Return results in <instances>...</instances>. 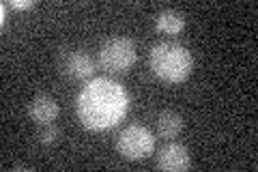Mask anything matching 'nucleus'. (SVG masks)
<instances>
[{
	"mask_svg": "<svg viewBox=\"0 0 258 172\" xmlns=\"http://www.w3.org/2000/svg\"><path fill=\"white\" fill-rule=\"evenodd\" d=\"M127 95L120 84L110 80L91 82L78 97V117L91 129H106L125 114Z\"/></svg>",
	"mask_w": 258,
	"mask_h": 172,
	"instance_id": "1",
	"label": "nucleus"
},
{
	"mask_svg": "<svg viewBox=\"0 0 258 172\" xmlns=\"http://www.w3.org/2000/svg\"><path fill=\"white\" fill-rule=\"evenodd\" d=\"M149 65L153 73L170 84H179L189 78L194 69V59L189 50L176 41H161V43L153 45L149 54Z\"/></svg>",
	"mask_w": 258,
	"mask_h": 172,
	"instance_id": "2",
	"label": "nucleus"
},
{
	"mask_svg": "<svg viewBox=\"0 0 258 172\" xmlns=\"http://www.w3.org/2000/svg\"><path fill=\"white\" fill-rule=\"evenodd\" d=\"M99 63L103 69L123 73L136 63V45L127 37H112L99 47Z\"/></svg>",
	"mask_w": 258,
	"mask_h": 172,
	"instance_id": "3",
	"label": "nucleus"
},
{
	"mask_svg": "<svg viewBox=\"0 0 258 172\" xmlns=\"http://www.w3.org/2000/svg\"><path fill=\"white\" fill-rule=\"evenodd\" d=\"M116 149L125 159H142L155 149V138L142 125H129L116 138Z\"/></svg>",
	"mask_w": 258,
	"mask_h": 172,
	"instance_id": "4",
	"label": "nucleus"
},
{
	"mask_svg": "<svg viewBox=\"0 0 258 172\" xmlns=\"http://www.w3.org/2000/svg\"><path fill=\"white\" fill-rule=\"evenodd\" d=\"M189 166H191V157L183 144L170 142L157 155V168L164 172H185Z\"/></svg>",
	"mask_w": 258,
	"mask_h": 172,
	"instance_id": "5",
	"label": "nucleus"
},
{
	"mask_svg": "<svg viewBox=\"0 0 258 172\" xmlns=\"http://www.w3.org/2000/svg\"><path fill=\"white\" fill-rule=\"evenodd\" d=\"M28 114L37 125H50L58 117V103L50 95H37L28 105Z\"/></svg>",
	"mask_w": 258,
	"mask_h": 172,
	"instance_id": "6",
	"label": "nucleus"
},
{
	"mask_svg": "<svg viewBox=\"0 0 258 172\" xmlns=\"http://www.w3.org/2000/svg\"><path fill=\"white\" fill-rule=\"evenodd\" d=\"M62 71L67 73L69 78L82 80V78H88L95 73V63L86 52H71V54L64 56Z\"/></svg>",
	"mask_w": 258,
	"mask_h": 172,
	"instance_id": "7",
	"label": "nucleus"
},
{
	"mask_svg": "<svg viewBox=\"0 0 258 172\" xmlns=\"http://www.w3.org/2000/svg\"><path fill=\"white\" fill-rule=\"evenodd\" d=\"M183 129V119L181 114H176L172 110H164L159 114L157 119V132L161 138H168V140H172V138H176L181 134Z\"/></svg>",
	"mask_w": 258,
	"mask_h": 172,
	"instance_id": "8",
	"label": "nucleus"
},
{
	"mask_svg": "<svg viewBox=\"0 0 258 172\" xmlns=\"http://www.w3.org/2000/svg\"><path fill=\"white\" fill-rule=\"evenodd\" d=\"M155 26L159 32H166V35H176L185 28V15L174 11V9H164L157 15Z\"/></svg>",
	"mask_w": 258,
	"mask_h": 172,
	"instance_id": "9",
	"label": "nucleus"
},
{
	"mask_svg": "<svg viewBox=\"0 0 258 172\" xmlns=\"http://www.w3.org/2000/svg\"><path fill=\"white\" fill-rule=\"evenodd\" d=\"M60 138V129L50 123V125H41V132H39V142L41 144H54Z\"/></svg>",
	"mask_w": 258,
	"mask_h": 172,
	"instance_id": "10",
	"label": "nucleus"
},
{
	"mask_svg": "<svg viewBox=\"0 0 258 172\" xmlns=\"http://www.w3.org/2000/svg\"><path fill=\"white\" fill-rule=\"evenodd\" d=\"M9 5L13 7V9H30L35 3H32V0H26V3H24V0H22V3H20V0H13V3H9Z\"/></svg>",
	"mask_w": 258,
	"mask_h": 172,
	"instance_id": "11",
	"label": "nucleus"
}]
</instances>
